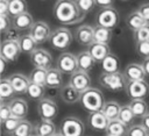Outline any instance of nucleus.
Returning <instances> with one entry per match:
<instances>
[{
	"label": "nucleus",
	"instance_id": "nucleus-50",
	"mask_svg": "<svg viewBox=\"0 0 149 136\" xmlns=\"http://www.w3.org/2000/svg\"><path fill=\"white\" fill-rule=\"evenodd\" d=\"M141 65H142V67H143V70H144L146 74H147V76H149V58L143 59V62L141 63Z\"/></svg>",
	"mask_w": 149,
	"mask_h": 136
},
{
	"label": "nucleus",
	"instance_id": "nucleus-51",
	"mask_svg": "<svg viewBox=\"0 0 149 136\" xmlns=\"http://www.w3.org/2000/svg\"><path fill=\"white\" fill-rule=\"evenodd\" d=\"M6 63H8L5 58H2L1 56H0V64H1V69H0V73L2 74L5 71H6Z\"/></svg>",
	"mask_w": 149,
	"mask_h": 136
},
{
	"label": "nucleus",
	"instance_id": "nucleus-35",
	"mask_svg": "<svg viewBox=\"0 0 149 136\" xmlns=\"http://www.w3.org/2000/svg\"><path fill=\"white\" fill-rule=\"evenodd\" d=\"M47 74H48V70L34 67L33 71H31L30 74H29V80H30L31 83H35V84L44 85V86H45Z\"/></svg>",
	"mask_w": 149,
	"mask_h": 136
},
{
	"label": "nucleus",
	"instance_id": "nucleus-29",
	"mask_svg": "<svg viewBox=\"0 0 149 136\" xmlns=\"http://www.w3.org/2000/svg\"><path fill=\"white\" fill-rule=\"evenodd\" d=\"M120 110H121V106L116 101H113V100L106 101L102 107V113L106 115V117L109 121L118 120L120 115Z\"/></svg>",
	"mask_w": 149,
	"mask_h": 136
},
{
	"label": "nucleus",
	"instance_id": "nucleus-44",
	"mask_svg": "<svg viewBox=\"0 0 149 136\" xmlns=\"http://www.w3.org/2000/svg\"><path fill=\"white\" fill-rule=\"evenodd\" d=\"M12 116H13V114H12V109H10L9 103L1 102L0 103V119H1V122H5L6 120L10 119Z\"/></svg>",
	"mask_w": 149,
	"mask_h": 136
},
{
	"label": "nucleus",
	"instance_id": "nucleus-14",
	"mask_svg": "<svg viewBox=\"0 0 149 136\" xmlns=\"http://www.w3.org/2000/svg\"><path fill=\"white\" fill-rule=\"evenodd\" d=\"M69 84L73 88H76L78 92L83 93V92L87 91L88 88H91V78H90L88 73L83 72V71H77L70 76Z\"/></svg>",
	"mask_w": 149,
	"mask_h": 136
},
{
	"label": "nucleus",
	"instance_id": "nucleus-48",
	"mask_svg": "<svg viewBox=\"0 0 149 136\" xmlns=\"http://www.w3.org/2000/svg\"><path fill=\"white\" fill-rule=\"evenodd\" d=\"M95 3L98 6H100V8H108V7H113V1L111 0H97Z\"/></svg>",
	"mask_w": 149,
	"mask_h": 136
},
{
	"label": "nucleus",
	"instance_id": "nucleus-6",
	"mask_svg": "<svg viewBox=\"0 0 149 136\" xmlns=\"http://www.w3.org/2000/svg\"><path fill=\"white\" fill-rule=\"evenodd\" d=\"M85 131L84 122L76 116H66L61 123V130L64 136H83Z\"/></svg>",
	"mask_w": 149,
	"mask_h": 136
},
{
	"label": "nucleus",
	"instance_id": "nucleus-21",
	"mask_svg": "<svg viewBox=\"0 0 149 136\" xmlns=\"http://www.w3.org/2000/svg\"><path fill=\"white\" fill-rule=\"evenodd\" d=\"M62 74L63 73L57 67H52V69L48 70L45 87L52 88V90H61L64 86L63 85V76Z\"/></svg>",
	"mask_w": 149,
	"mask_h": 136
},
{
	"label": "nucleus",
	"instance_id": "nucleus-5",
	"mask_svg": "<svg viewBox=\"0 0 149 136\" xmlns=\"http://www.w3.org/2000/svg\"><path fill=\"white\" fill-rule=\"evenodd\" d=\"M119 23V13L114 7L101 8L95 15V26L113 30Z\"/></svg>",
	"mask_w": 149,
	"mask_h": 136
},
{
	"label": "nucleus",
	"instance_id": "nucleus-53",
	"mask_svg": "<svg viewBox=\"0 0 149 136\" xmlns=\"http://www.w3.org/2000/svg\"><path fill=\"white\" fill-rule=\"evenodd\" d=\"M31 136H36V135H31Z\"/></svg>",
	"mask_w": 149,
	"mask_h": 136
},
{
	"label": "nucleus",
	"instance_id": "nucleus-40",
	"mask_svg": "<svg viewBox=\"0 0 149 136\" xmlns=\"http://www.w3.org/2000/svg\"><path fill=\"white\" fill-rule=\"evenodd\" d=\"M133 38H134L135 43H139V42H148L149 41V24H147L143 28H141L140 30L135 31L133 34Z\"/></svg>",
	"mask_w": 149,
	"mask_h": 136
},
{
	"label": "nucleus",
	"instance_id": "nucleus-36",
	"mask_svg": "<svg viewBox=\"0 0 149 136\" xmlns=\"http://www.w3.org/2000/svg\"><path fill=\"white\" fill-rule=\"evenodd\" d=\"M119 120H120L121 122H123V123H125L126 126H128V127H130V124L134 122V120H135V115H134V113H133V110H132L129 103H128V105H123V106H121V110H120Z\"/></svg>",
	"mask_w": 149,
	"mask_h": 136
},
{
	"label": "nucleus",
	"instance_id": "nucleus-47",
	"mask_svg": "<svg viewBox=\"0 0 149 136\" xmlns=\"http://www.w3.org/2000/svg\"><path fill=\"white\" fill-rule=\"evenodd\" d=\"M17 33H19V31L13 27L9 31H7V33L5 34V36H6L5 40H14V41H19V38H20L21 35H19Z\"/></svg>",
	"mask_w": 149,
	"mask_h": 136
},
{
	"label": "nucleus",
	"instance_id": "nucleus-32",
	"mask_svg": "<svg viewBox=\"0 0 149 136\" xmlns=\"http://www.w3.org/2000/svg\"><path fill=\"white\" fill-rule=\"evenodd\" d=\"M14 95H15V92H14V88L9 81L8 78H2L0 80V100L1 102H5V100H8V99H14Z\"/></svg>",
	"mask_w": 149,
	"mask_h": 136
},
{
	"label": "nucleus",
	"instance_id": "nucleus-12",
	"mask_svg": "<svg viewBox=\"0 0 149 136\" xmlns=\"http://www.w3.org/2000/svg\"><path fill=\"white\" fill-rule=\"evenodd\" d=\"M51 33L52 31H51L49 24L44 21H36L29 31V34L31 35V37L35 40V42L37 44H43L47 41H49Z\"/></svg>",
	"mask_w": 149,
	"mask_h": 136
},
{
	"label": "nucleus",
	"instance_id": "nucleus-46",
	"mask_svg": "<svg viewBox=\"0 0 149 136\" xmlns=\"http://www.w3.org/2000/svg\"><path fill=\"white\" fill-rule=\"evenodd\" d=\"M0 15H9V1L8 0L0 1Z\"/></svg>",
	"mask_w": 149,
	"mask_h": 136
},
{
	"label": "nucleus",
	"instance_id": "nucleus-43",
	"mask_svg": "<svg viewBox=\"0 0 149 136\" xmlns=\"http://www.w3.org/2000/svg\"><path fill=\"white\" fill-rule=\"evenodd\" d=\"M148 134L142 124H133L129 127L127 136H148Z\"/></svg>",
	"mask_w": 149,
	"mask_h": 136
},
{
	"label": "nucleus",
	"instance_id": "nucleus-4",
	"mask_svg": "<svg viewBox=\"0 0 149 136\" xmlns=\"http://www.w3.org/2000/svg\"><path fill=\"white\" fill-rule=\"evenodd\" d=\"M73 37H74V35L71 33V30L69 28L58 27V28L52 30L49 42L54 49L59 50V51H64L71 45Z\"/></svg>",
	"mask_w": 149,
	"mask_h": 136
},
{
	"label": "nucleus",
	"instance_id": "nucleus-19",
	"mask_svg": "<svg viewBox=\"0 0 149 136\" xmlns=\"http://www.w3.org/2000/svg\"><path fill=\"white\" fill-rule=\"evenodd\" d=\"M87 51L90 52V55L94 58L97 63H101L109 53H112L108 44H102V43H97V42H93L88 46Z\"/></svg>",
	"mask_w": 149,
	"mask_h": 136
},
{
	"label": "nucleus",
	"instance_id": "nucleus-9",
	"mask_svg": "<svg viewBox=\"0 0 149 136\" xmlns=\"http://www.w3.org/2000/svg\"><path fill=\"white\" fill-rule=\"evenodd\" d=\"M21 49L19 45V41L14 40H3L0 46V56L5 58L8 63H14L19 56L21 55Z\"/></svg>",
	"mask_w": 149,
	"mask_h": 136
},
{
	"label": "nucleus",
	"instance_id": "nucleus-17",
	"mask_svg": "<svg viewBox=\"0 0 149 136\" xmlns=\"http://www.w3.org/2000/svg\"><path fill=\"white\" fill-rule=\"evenodd\" d=\"M123 74L128 81H140V80H144L147 77L142 65L139 63L128 64L123 70Z\"/></svg>",
	"mask_w": 149,
	"mask_h": 136
},
{
	"label": "nucleus",
	"instance_id": "nucleus-8",
	"mask_svg": "<svg viewBox=\"0 0 149 136\" xmlns=\"http://www.w3.org/2000/svg\"><path fill=\"white\" fill-rule=\"evenodd\" d=\"M125 91L132 100H144L149 95V84L146 80L128 81Z\"/></svg>",
	"mask_w": 149,
	"mask_h": 136
},
{
	"label": "nucleus",
	"instance_id": "nucleus-27",
	"mask_svg": "<svg viewBox=\"0 0 149 136\" xmlns=\"http://www.w3.org/2000/svg\"><path fill=\"white\" fill-rule=\"evenodd\" d=\"M100 64H101L102 73L120 72V60L114 53H109Z\"/></svg>",
	"mask_w": 149,
	"mask_h": 136
},
{
	"label": "nucleus",
	"instance_id": "nucleus-28",
	"mask_svg": "<svg viewBox=\"0 0 149 136\" xmlns=\"http://www.w3.org/2000/svg\"><path fill=\"white\" fill-rule=\"evenodd\" d=\"M19 45L21 52L27 55H31L37 49V43L35 42V40L31 37L30 34H22L19 38Z\"/></svg>",
	"mask_w": 149,
	"mask_h": 136
},
{
	"label": "nucleus",
	"instance_id": "nucleus-11",
	"mask_svg": "<svg viewBox=\"0 0 149 136\" xmlns=\"http://www.w3.org/2000/svg\"><path fill=\"white\" fill-rule=\"evenodd\" d=\"M30 62L34 65V67L50 70V69H52L54 60H52V56L49 51H47L43 48H37L30 55Z\"/></svg>",
	"mask_w": 149,
	"mask_h": 136
},
{
	"label": "nucleus",
	"instance_id": "nucleus-54",
	"mask_svg": "<svg viewBox=\"0 0 149 136\" xmlns=\"http://www.w3.org/2000/svg\"><path fill=\"white\" fill-rule=\"evenodd\" d=\"M148 136H149V134H148Z\"/></svg>",
	"mask_w": 149,
	"mask_h": 136
},
{
	"label": "nucleus",
	"instance_id": "nucleus-41",
	"mask_svg": "<svg viewBox=\"0 0 149 136\" xmlns=\"http://www.w3.org/2000/svg\"><path fill=\"white\" fill-rule=\"evenodd\" d=\"M135 51L143 59L149 58V41L148 42H139V43H135Z\"/></svg>",
	"mask_w": 149,
	"mask_h": 136
},
{
	"label": "nucleus",
	"instance_id": "nucleus-31",
	"mask_svg": "<svg viewBox=\"0 0 149 136\" xmlns=\"http://www.w3.org/2000/svg\"><path fill=\"white\" fill-rule=\"evenodd\" d=\"M113 38V31L111 29L94 26V42L108 44Z\"/></svg>",
	"mask_w": 149,
	"mask_h": 136
},
{
	"label": "nucleus",
	"instance_id": "nucleus-34",
	"mask_svg": "<svg viewBox=\"0 0 149 136\" xmlns=\"http://www.w3.org/2000/svg\"><path fill=\"white\" fill-rule=\"evenodd\" d=\"M27 2L24 0H9V15L15 17L20 14H23L27 10Z\"/></svg>",
	"mask_w": 149,
	"mask_h": 136
},
{
	"label": "nucleus",
	"instance_id": "nucleus-45",
	"mask_svg": "<svg viewBox=\"0 0 149 136\" xmlns=\"http://www.w3.org/2000/svg\"><path fill=\"white\" fill-rule=\"evenodd\" d=\"M139 13L143 16V19L149 23V2H143L139 6Z\"/></svg>",
	"mask_w": 149,
	"mask_h": 136
},
{
	"label": "nucleus",
	"instance_id": "nucleus-13",
	"mask_svg": "<svg viewBox=\"0 0 149 136\" xmlns=\"http://www.w3.org/2000/svg\"><path fill=\"white\" fill-rule=\"evenodd\" d=\"M74 40L80 45L90 46L94 42V27L91 24H80L74 30Z\"/></svg>",
	"mask_w": 149,
	"mask_h": 136
},
{
	"label": "nucleus",
	"instance_id": "nucleus-30",
	"mask_svg": "<svg viewBox=\"0 0 149 136\" xmlns=\"http://www.w3.org/2000/svg\"><path fill=\"white\" fill-rule=\"evenodd\" d=\"M45 86L44 85H38L35 83H29L28 90H27V96L30 100H35V101H41L42 99H44V94H45Z\"/></svg>",
	"mask_w": 149,
	"mask_h": 136
},
{
	"label": "nucleus",
	"instance_id": "nucleus-26",
	"mask_svg": "<svg viewBox=\"0 0 149 136\" xmlns=\"http://www.w3.org/2000/svg\"><path fill=\"white\" fill-rule=\"evenodd\" d=\"M129 127L126 126L123 122H121L119 119L109 121L108 127L106 129L107 136H127Z\"/></svg>",
	"mask_w": 149,
	"mask_h": 136
},
{
	"label": "nucleus",
	"instance_id": "nucleus-7",
	"mask_svg": "<svg viewBox=\"0 0 149 136\" xmlns=\"http://www.w3.org/2000/svg\"><path fill=\"white\" fill-rule=\"evenodd\" d=\"M56 67L64 74H73L78 71V62L77 56L71 52H62L57 60H56Z\"/></svg>",
	"mask_w": 149,
	"mask_h": 136
},
{
	"label": "nucleus",
	"instance_id": "nucleus-38",
	"mask_svg": "<svg viewBox=\"0 0 149 136\" xmlns=\"http://www.w3.org/2000/svg\"><path fill=\"white\" fill-rule=\"evenodd\" d=\"M33 131H34V126L24 119L21 121V123L19 124V127L16 128V130L12 136H31Z\"/></svg>",
	"mask_w": 149,
	"mask_h": 136
},
{
	"label": "nucleus",
	"instance_id": "nucleus-20",
	"mask_svg": "<svg viewBox=\"0 0 149 136\" xmlns=\"http://www.w3.org/2000/svg\"><path fill=\"white\" fill-rule=\"evenodd\" d=\"M8 103L10 106L13 116L17 117V119H21V120H24V117L28 115V102L24 99L14 98Z\"/></svg>",
	"mask_w": 149,
	"mask_h": 136
},
{
	"label": "nucleus",
	"instance_id": "nucleus-16",
	"mask_svg": "<svg viewBox=\"0 0 149 136\" xmlns=\"http://www.w3.org/2000/svg\"><path fill=\"white\" fill-rule=\"evenodd\" d=\"M8 79L14 88L15 94H26L27 93V90H28V86L30 83L29 77L24 76L23 73L15 72V73H12L8 77Z\"/></svg>",
	"mask_w": 149,
	"mask_h": 136
},
{
	"label": "nucleus",
	"instance_id": "nucleus-33",
	"mask_svg": "<svg viewBox=\"0 0 149 136\" xmlns=\"http://www.w3.org/2000/svg\"><path fill=\"white\" fill-rule=\"evenodd\" d=\"M129 106L135 117H140L142 120L147 114H149V107L144 100H130Z\"/></svg>",
	"mask_w": 149,
	"mask_h": 136
},
{
	"label": "nucleus",
	"instance_id": "nucleus-1",
	"mask_svg": "<svg viewBox=\"0 0 149 136\" xmlns=\"http://www.w3.org/2000/svg\"><path fill=\"white\" fill-rule=\"evenodd\" d=\"M54 17L61 23L65 26L77 24L84 20V15L78 9L76 1L71 0H58L55 2L52 8Z\"/></svg>",
	"mask_w": 149,
	"mask_h": 136
},
{
	"label": "nucleus",
	"instance_id": "nucleus-24",
	"mask_svg": "<svg viewBox=\"0 0 149 136\" xmlns=\"http://www.w3.org/2000/svg\"><path fill=\"white\" fill-rule=\"evenodd\" d=\"M34 133L36 136H55L57 134L55 123L45 120H41L34 126Z\"/></svg>",
	"mask_w": 149,
	"mask_h": 136
},
{
	"label": "nucleus",
	"instance_id": "nucleus-37",
	"mask_svg": "<svg viewBox=\"0 0 149 136\" xmlns=\"http://www.w3.org/2000/svg\"><path fill=\"white\" fill-rule=\"evenodd\" d=\"M21 121H22L21 119H17V117L12 116L10 119L6 120L5 122H1L3 134H5V135H9V136H12V135L14 134V131L16 130V128L19 127V124L21 123Z\"/></svg>",
	"mask_w": 149,
	"mask_h": 136
},
{
	"label": "nucleus",
	"instance_id": "nucleus-55",
	"mask_svg": "<svg viewBox=\"0 0 149 136\" xmlns=\"http://www.w3.org/2000/svg\"><path fill=\"white\" fill-rule=\"evenodd\" d=\"M106 136H107V135H106Z\"/></svg>",
	"mask_w": 149,
	"mask_h": 136
},
{
	"label": "nucleus",
	"instance_id": "nucleus-2",
	"mask_svg": "<svg viewBox=\"0 0 149 136\" xmlns=\"http://www.w3.org/2000/svg\"><path fill=\"white\" fill-rule=\"evenodd\" d=\"M105 102L106 101L104 99L102 92L99 88H95V87H91L87 91L83 92L81 96H80L81 106L90 113L102 110V107H104Z\"/></svg>",
	"mask_w": 149,
	"mask_h": 136
},
{
	"label": "nucleus",
	"instance_id": "nucleus-49",
	"mask_svg": "<svg viewBox=\"0 0 149 136\" xmlns=\"http://www.w3.org/2000/svg\"><path fill=\"white\" fill-rule=\"evenodd\" d=\"M141 124H142L143 128L149 133V114H147V115L141 120Z\"/></svg>",
	"mask_w": 149,
	"mask_h": 136
},
{
	"label": "nucleus",
	"instance_id": "nucleus-42",
	"mask_svg": "<svg viewBox=\"0 0 149 136\" xmlns=\"http://www.w3.org/2000/svg\"><path fill=\"white\" fill-rule=\"evenodd\" d=\"M13 28V20H10L9 15H0V30L5 35Z\"/></svg>",
	"mask_w": 149,
	"mask_h": 136
},
{
	"label": "nucleus",
	"instance_id": "nucleus-52",
	"mask_svg": "<svg viewBox=\"0 0 149 136\" xmlns=\"http://www.w3.org/2000/svg\"><path fill=\"white\" fill-rule=\"evenodd\" d=\"M55 136H64V135H63V134H62V133H57V134H56V135H55Z\"/></svg>",
	"mask_w": 149,
	"mask_h": 136
},
{
	"label": "nucleus",
	"instance_id": "nucleus-23",
	"mask_svg": "<svg viewBox=\"0 0 149 136\" xmlns=\"http://www.w3.org/2000/svg\"><path fill=\"white\" fill-rule=\"evenodd\" d=\"M126 24H127L128 29H130L133 33H135L149 23L143 19V16L139 13V10H135V12H132L126 17Z\"/></svg>",
	"mask_w": 149,
	"mask_h": 136
},
{
	"label": "nucleus",
	"instance_id": "nucleus-18",
	"mask_svg": "<svg viewBox=\"0 0 149 136\" xmlns=\"http://www.w3.org/2000/svg\"><path fill=\"white\" fill-rule=\"evenodd\" d=\"M35 21L33 19V15L29 12H26L23 14H20L15 17H13V27L17 30V31H26L33 28Z\"/></svg>",
	"mask_w": 149,
	"mask_h": 136
},
{
	"label": "nucleus",
	"instance_id": "nucleus-3",
	"mask_svg": "<svg viewBox=\"0 0 149 136\" xmlns=\"http://www.w3.org/2000/svg\"><path fill=\"white\" fill-rule=\"evenodd\" d=\"M99 84L112 92H119L126 90L128 80L126 79L123 72H115V73H101L99 77Z\"/></svg>",
	"mask_w": 149,
	"mask_h": 136
},
{
	"label": "nucleus",
	"instance_id": "nucleus-15",
	"mask_svg": "<svg viewBox=\"0 0 149 136\" xmlns=\"http://www.w3.org/2000/svg\"><path fill=\"white\" fill-rule=\"evenodd\" d=\"M109 123V120L106 117V115L102 113V110L99 112H94V113H90L87 116V124L91 129L95 130V131H102L107 129Z\"/></svg>",
	"mask_w": 149,
	"mask_h": 136
},
{
	"label": "nucleus",
	"instance_id": "nucleus-22",
	"mask_svg": "<svg viewBox=\"0 0 149 136\" xmlns=\"http://www.w3.org/2000/svg\"><path fill=\"white\" fill-rule=\"evenodd\" d=\"M59 95H61V99H62L65 103L72 105V103H76V102L80 101L81 93L78 92L76 88H73L70 84H66V85H64V86L61 88Z\"/></svg>",
	"mask_w": 149,
	"mask_h": 136
},
{
	"label": "nucleus",
	"instance_id": "nucleus-39",
	"mask_svg": "<svg viewBox=\"0 0 149 136\" xmlns=\"http://www.w3.org/2000/svg\"><path fill=\"white\" fill-rule=\"evenodd\" d=\"M76 3H77V6H78V9L80 10V13H81L84 16H85L87 13H90V12L94 8V6L97 5L94 0H78V1H76Z\"/></svg>",
	"mask_w": 149,
	"mask_h": 136
},
{
	"label": "nucleus",
	"instance_id": "nucleus-25",
	"mask_svg": "<svg viewBox=\"0 0 149 136\" xmlns=\"http://www.w3.org/2000/svg\"><path fill=\"white\" fill-rule=\"evenodd\" d=\"M77 62H78V71H83L86 73H88V71H91L97 63L87 50L80 51L77 55Z\"/></svg>",
	"mask_w": 149,
	"mask_h": 136
},
{
	"label": "nucleus",
	"instance_id": "nucleus-10",
	"mask_svg": "<svg viewBox=\"0 0 149 136\" xmlns=\"http://www.w3.org/2000/svg\"><path fill=\"white\" fill-rule=\"evenodd\" d=\"M36 108H37V113H38V116L41 117V120L52 121L58 114L57 103L54 100L48 99V98H44L41 101H38Z\"/></svg>",
	"mask_w": 149,
	"mask_h": 136
}]
</instances>
